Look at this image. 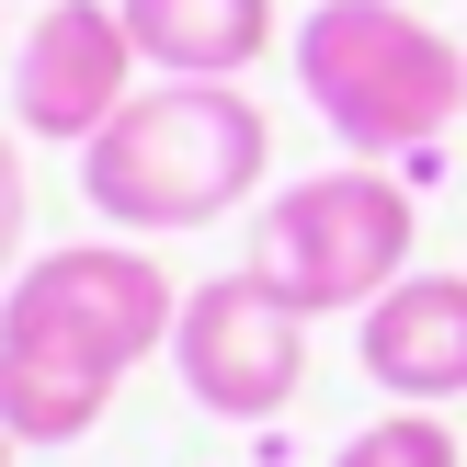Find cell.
Returning <instances> with one entry per match:
<instances>
[{"instance_id": "cell-1", "label": "cell", "mask_w": 467, "mask_h": 467, "mask_svg": "<svg viewBox=\"0 0 467 467\" xmlns=\"http://www.w3.org/2000/svg\"><path fill=\"white\" fill-rule=\"evenodd\" d=\"M182 285L137 240H68L0 285V422L23 445H80L114 388L171 354Z\"/></svg>"}, {"instance_id": "cell-4", "label": "cell", "mask_w": 467, "mask_h": 467, "mask_svg": "<svg viewBox=\"0 0 467 467\" xmlns=\"http://www.w3.org/2000/svg\"><path fill=\"white\" fill-rule=\"evenodd\" d=\"M410 182L388 160H331V171L285 182V194L251 217V274L274 296H296L308 319H365L388 285L410 274Z\"/></svg>"}, {"instance_id": "cell-9", "label": "cell", "mask_w": 467, "mask_h": 467, "mask_svg": "<svg viewBox=\"0 0 467 467\" xmlns=\"http://www.w3.org/2000/svg\"><path fill=\"white\" fill-rule=\"evenodd\" d=\"M331 467H456V422H433V410H388V422H365Z\"/></svg>"}, {"instance_id": "cell-10", "label": "cell", "mask_w": 467, "mask_h": 467, "mask_svg": "<svg viewBox=\"0 0 467 467\" xmlns=\"http://www.w3.org/2000/svg\"><path fill=\"white\" fill-rule=\"evenodd\" d=\"M23 228H35V182H23V149L0 137V285L35 263V251H23Z\"/></svg>"}, {"instance_id": "cell-2", "label": "cell", "mask_w": 467, "mask_h": 467, "mask_svg": "<svg viewBox=\"0 0 467 467\" xmlns=\"http://www.w3.org/2000/svg\"><path fill=\"white\" fill-rule=\"evenodd\" d=\"M274 171V114L240 80H149L103 137L80 149V194L126 240H182L217 228L263 194Z\"/></svg>"}, {"instance_id": "cell-6", "label": "cell", "mask_w": 467, "mask_h": 467, "mask_svg": "<svg viewBox=\"0 0 467 467\" xmlns=\"http://www.w3.org/2000/svg\"><path fill=\"white\" fill-rule=\"evenodd\" d=\"M137 35H126V0H46L12 46V126L23 137H57V149H91L114 114L137 103Z\"/></svg>"}, {"instance_id": "cell-7", "label": "cell", "mask_w": 467, "mask_h": 467, "mask_svg": "<svg viewBox=\"0 0 467 467\" xmlns=\"http://www.w3.org/2000/svg\"><path fill=\"white\" fill-rule=\"evenodd\" d=\"M354 365H365L400 410H456V400H467V274L410 263L400 285L354 319Z\"/></svg>"}, {"instance_id": "cell-5", "label": "cell", "mask_w": 467, "mask_h": 467, "mask_svg": "<svg viewBox=\"0 0 467 467\" xmlns=\"http://www.w3.org/2000/svg\"><path fill=\"white\" fill-rule=\"evenodd\" d=\"M171 377L194 410L217 422H274V410L308 388V308L274 296L263 274H205L182 285V319H171Z\"/></svg>"}, {"instance_id": "cell-3", "label": "cell", "mask_w": 467, "mask_h": 467, "mask_svg": "<svg viewBox=\"0 0 467 467\" xmlns=\"http://www.w3.org/2000/svg\"><path fill=\"white\" fill-rule=\"evenodd\" d=\"M296 91L354 160H422L467 114V46L433 35L422 0H319L296 23Z\"/></svg>"}, {"instance_id": "cell-11", "label": "cell", "mask_w": 467, "mask_h": 467, "mask_svg": "<svg viewBox=\"0 0 467 467\" xmlns=\"http://www.w3.org/2000/svg\"><path fill=\"white\" fill-rule=\"evenodd\" d=\"M12 456H23V433H12V422H0V467H12Z\"/></svg>"}, {"instance_id": "cell-8", "label": "cell", "mask_w": 467, "mask_h": 467, "mask_svg": "<svg viewBox=\"0 0 467 467\" xmlns=\"http://www.w3.org/2000/svg\"><path fill=\"white\" fill-rule=\"evenodd\" d=\"M149 80H251L274 57V0H126Z\"/></svg>"}]
</instances>
